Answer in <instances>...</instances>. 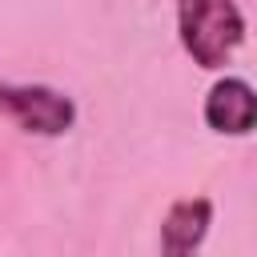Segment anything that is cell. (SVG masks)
I'll return each mask as SVG.
<instances>
[{
  "instance_id": "obj_1",
  "label": "cell",
  "mask_w": 257,
  "mask_h": 257,
  "mask_svg": "<svg viewBox=\"0 0 257 257\" xmlns=\"http://www.w3.org/2000/svg\"><path fill=\"white\" fill-rule=\"evenodd\" d=\"M177 36L193 64L213 72L245 44V16L237 0H177Z\"/></svg>"
},
{
  "instance_id": "obj_2",
  "label": "cell",
  "mask_w": 257,
  "mask_h": 257,
  "mask_svg": "<svg viewBox=\"0 0 257 257\" xmlns=\"http://www.w3.org/2000/svg\"><path fill=\"white\" fill-rule=\"evenodd\" d=\"M0 116L28 137H64L76 124V100L52 84H16L0 76Z\"/></svg>"
},
{
  "instance_id": "obj_3",
  "label": "cell",
  "mask_w": 257,
  "mask_h": 257,
  "mask_svg": "<svg viewBox=\"0 0 257 257\" xmlns=\"http://www.w3.org/2000/svg\"><path fill=\"white\" fill-rule=\"evenodd\" d=\"M213 225L209 197H181L161 217V257H197Z\"/></svg>"
},
{
  "instance_id": "obj_4",
  "label": "cell",
  "mask_w": 257,
  "mask_h": 257,
  "mask_svg": "<svg viewBox=\"0 0 257 257\" xmlns=\"http://www.w3.org/2000/svg\"><path fill=\"white\" fill-rule=\"evenodd\" d=\"M253 84L245 76H221L209 92H205V104H201V116L213 133L221 137H249L253 128Z\"/></svg>"
}]
</instances>
